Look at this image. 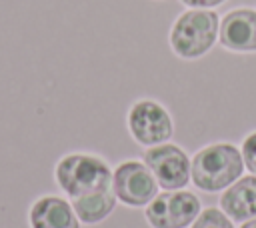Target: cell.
Returning <instances> with one entry per match:
<instances>
[{
	"instance_id": "8992f818",
	"label": "cell",
	"mask_w": 256,
	"mask_h": 228,
	"mask_svg": "<svg viewBox=\"0 0 256 228\" xmlns=\"http://www.w3.org/2000/svg\"><path fill=\"white\" fill-rule=\"evenodd\" d=\"M144 162L158 180V184L166 190H178L190 180V162L188 156L174 144H164L158 148H150L144 154Z\"/></svg>"
},
{
	"instance_id": "7c38bea8",
	"label": "cell",
	"mask_w": 256,
	"mask_h": 228,
	"mask_svg": "<svg viewBox=\"0 0 256 228\" xmlns=\"http://www.w3.org/2000/svg\"><path fill=\"white\" fill-rule=\"evenodd\" d=\"M192 228H234L232 222L226 218L224 212L216 210V208H208L204 212H200L198 220L192 224Z\"/></svg>"
},
{
	"instance_id": "ba28073f",
	"label": "cell",
	"mask_w": 256,
	"mask_h": 228,
	"mask_svg": "<svg viewBox=\"0 0 256 228\" xmlns=\"http://www.w3.org/2000/svg\"><path fill=\"white\" fill-rule=\"evenodd\" d=\"M220 44L234 52L256 50V10L240 8L224 16L220 24Z\"/></svg>"
},
{
	"instance_id": "5b68a950",
	"label": "cell",
	"mask_w": 256,
	"mask_h": 228,
	"mask_svg": "<svg viewBox=\"0 0 256 228\" xmlns=\"http://www.w3.org/2000/svg\"><path fill=\"white\" fill-rule=\"evenodd\" d=\"M112 186L116 198L130 206H142L150 202L158 192V180L150 168L140 162L120 164L112 176Z\"/></svg>"
},
{
	"instance_id": "52a82bcc",
	"label": "cell",
	"mask_w": 256,
	"mask_h": 228,
	"mask_svg": "<svg viewBox=\"0 0 256 228\" xmlns=\"http://www.w3.org/2000/svg\"><path fill=\"white\" fill-rule=\"evenodd\" d=\"M128 124L132 136L140 144H160L172 136V122L168 112L152 100L136 102L130 110Z\"/></svg>"
},
{
	"instance_id": "9c48e42d",
	"label": "cell",
	"mask_w": 256,
	"mask_h": 228,
	"mask_svg": "<svg viewBox=\"0 0 256 228\" xmlns=\"http://www.w3.org/2000/svg\"><path fill=\"white\" fill-rule=\"evenodd\" d=\"M30 226L32 228H78V216L66 200L58 196H44L36 200L30 208Z\"/></svg>"
},
{
	"instance_id": "277c9868",
	"label": "cell",
	"mask_w": 256,
	"mask_h": 228,
	"mask_svg": "<svg viewBox=\"0 0 256 228\" xmlns=\"http://www.w3.org/2000/svg\"><path fill=\"white\" fill-rule=\"evenodd\" d=\"M198 214L200 202L190 192H164L146 208V218L154 228H184Z\"/></svg>"
},
{
	"instance_id": "8fae6325",
	"label": "cell",
	"mask_w": 256,
	"mask_h": 228,
	"mask_svg": "<svg viewBox=\"0 0 256 228\" xmlns=\"http://www.w3.org/2000/svg\"><path fill=\"white\" fill-rule=\"evenodd\" d=\"M114 204H116V194H112V190L72 198V208L76 216L86 224H94L106 218L112 212Z\"/></svg>"
},
{
	"instance_id": "9a60e30c",
	"label": "cell",
	"mask_w": 256,
	"mask_h": 228,
	"mask_svg": "<svg viewBox=\"0 0 256 228\" xmlns=\"http://www.w3.org/2000/svg\"><path fill=\"white\" fill-rule=\"evenodd\" d=\"M242 228H256V218H254V220H250V222H246Z\"/></svg>"
},
{
	"instance_id": "6da1fadb",
	"label": "cell",
	"mask_w": 256,
	"mask_h": 228,
	"mask_svg": "<svg viewBox=\"0 0 256 228\" xmlns=\"http://www.w3.org/2000/svg\"><path fill=\"white\" fill-rule=\"evenodd\" d=\"M244 170V158L240 156L238 148L232 144H214L208 148H202L192 164H190V174L192 182L200 190H222L224 186L232 184L234 180L240 178Z\"/></svg>"
},
{
	"instance_id": "3957f363",
	"label": "cell",
	"mask_w": 256,
	"mask_h": 228,
	"mask_svg": "<svg viewBox=\"0 0 256 228\" xmlns=\"http://www.w3.org/2000/svg\"><path fill=\"white\" fill-rule=\"evenodd\" d=\"M218 16L212 10H188L180 14L170 32V44L182 58L206 54L218 36Z\"/></svg>"
},
{
	"instance_id": "4fadbf2b",
	"label": "cell",
	"mask_w": 256,
	"mask_h": 228,
	"mask_svg": "<svg viewBox=\"0 0 256 228\" xmlns=\"http://www.w3.org/2000/svg\"><path fill=\"white\" fill-rule=\"evenodd\" d=\"M242 158H244V164L250 172L256 174V132L250 134L246 140H244V148H242Z\"/></svg>"
},
{
	"instance_id": "5bb4252c",
	"label": "cell",
	"mask_w": 256,
	"mask_h": 228,
	"mask_svg": "<svg viewBox=\"0 0 256 228\" xmlns=\"http://www.w3.org/2000/svg\"><path fill=\"white\" fill-rule=\"evenodd\" d=\"M184 4L192 6V8H210V6H218L224 0H182Z\"/></svg>"
},
{
	"instance_id": "30bf717a",
	"label": "cell",
	"mask_w": 256,
	"mask_h": 228,
	"mask_svg": "<svg viewBox=\"0 0 256 228\" xmlns=\"http://www.w3.org/2000/svg\"><path fill=\"white\" fill-rule=\"evenodd\" d=\"M224 214L236 222L256 218V176L236 180L220 198Z\"/></svg>"
},
{
	"instance_id": "7a4b0ae2",
	"label": "cell",
	"mask_w": 256,
	"mask_h": 228,
	"mask_svg": "<svg viewBox=\"0 0 256 228\" xmlns=\"http://www.w3.org/2000/svg\"><path fill=\"white\" fill-rule=\"evenodd\" d=\"M56 180L72 198L106 192L112 188V172L108 166L100 158L88 154L64 156L56 166Z\"/></svg>"
}]
</instances>
